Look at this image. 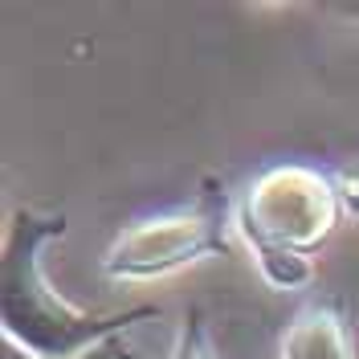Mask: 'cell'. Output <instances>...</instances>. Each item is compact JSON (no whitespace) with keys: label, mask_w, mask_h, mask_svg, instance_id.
<instances>
[{"label":"cell","mask_w":359,"mask_h":359,"mask_svg":"<svg viewBox=\"0 0 359 359\" xmlns=\"http://www.w3.org/2000/svg\"><path fill=\"white\" fill-rule=\"evenodd\" d=\"M118 355H127V351H118V347H98L94 355H82V359H118ZM0 359H33V355H25L21 347L4 343V355H0Z\"/></svg>","instance_id":"cell-5"},{"label":"cell","mask_w":359,"mask_h":359,"mask_svg":"<svg viewBox=\"0 0 359 359\" xmlns=\"http://www.w3.org/2000/svg\"><path fill=\"white\" fill-rule=\"evenodd\" d=\"M282 351L286 359H355L347 331L331 306H314V311L298 314L282 339Z\"/></svg>","instance_id":"cell-3"},{"label":"cell","mask_w":359,"mask_h":359,"mask_svg":"<svg viewBox=\"0 0 359 359\" xmlns=\"http://www.w3.org/2000/svg\"><path fill=\"white\" fill-rule=\"evenodd\" d=\"M217 245V208L201 204L196 212H180L172 221L139 224L127 241L111 253V273H151L180 262H192L196 253Z\"/></svg>","instance_id":"cell-2"},{"label":"cell","mask_w":359,"mask_h":359,"mask_svg":"<svg viewBox=\"0 0 359 359\" xmlns=\"http://www.w3.org/2000/svg\"><path fill=\"white\" fill-rule=\"evenodd\" d=\"M176 359H217L212 355V343H208V335H204L201 311H192L188 318H184V335H180Z\"/></svg>","instance_id":"cell-4"},{"label":"cell","mask_w":359,"mask_h":359,"mask_svg":"<svg viewBox=\"0 0 359 359\" xmlns=\"http://www.w3.org/2000/svg\"><path fill=\"white\" fill-rule=\"evenodd\" d=\"M66 237V217L21 208L4 237L0 266V323L4 343L21 347L33 359H82V351H98L111 335L139 318H156V306H135L127 314H90L57 298L45 278L41 253L49 241Z\"/></svg>","instance_id":"cell-1"}]
</instances>
